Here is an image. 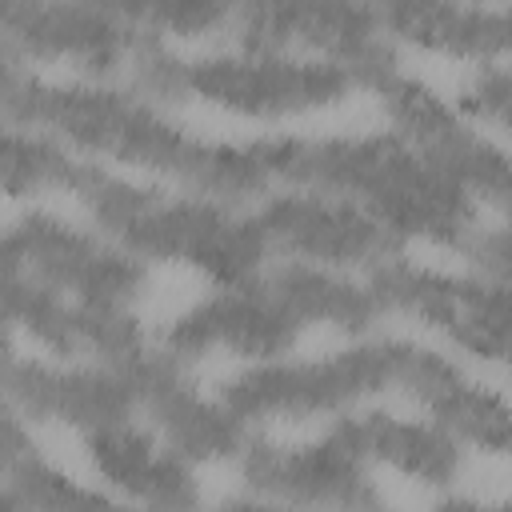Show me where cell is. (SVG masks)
<instances>
[{
  "mask_svg": "<svg viewBox=\"0 0 512 512\" xmlns=\"http://www.w3.org/2000/svg\"><path fill=\"white\" fill-rule=\"evenodd\" d=\"M72 196L84 204L92 224L136 260L188 264L220 288L252 284L272 248L256 216L236 212L228 200L204 192H164L124 180L100 164L80 160Z\"/></svg>",
  "mask_w": 512,
  "mask_h": 512,
  "instance_id": "3957f363",
  "label": "cell"
},
{
  "mask_svg": "<svg viewBox=\"0 0 512 512\" xmlns=\"http://www.w3.org/2000/svg\"><path fill=\"white\" fill-rule=\"evenodd\" d=\"M32 448H36V444H32V436H28V428H24V416H16V412L0 400V476H4L16 460H24Z\"/></svg>",
  "mask_w": 512,
  "mask_h": 512,
  "instance_id": "4316f807",
  "label": "cell"
},
{
  "mask_svg": "<svg viewBox=\"0 0 512 512\" xmlns=\"http://www.w3.org/2000/svg\"><path fill=\"white\" fill-rule=\"evenodd\" d=\"M8 356H12V340H8V324L0 320V368H4Z\"/></svg>",
  "mask_w": 512,
  "mask_h": 512,
  "instance_id": "f1b7e54d",
  "label": "cell"
},
{
  "mask_svg": "<svg viewBox=\"0 0 512 512\" xmlns=\"http://www.w3.org/2000/svg\"><path fill=\"white\" fill-rule=\"evenodd\" d=\"M392 388L412 396L432 424H440L448 436L460 444L484 452V456H504L512 444V420L508 404L500 392L468 380L456 360H448L436 348L396 340V376Z\"/></svg>",
  "mask_w": 512,
  "mask_h": 512,
  "instance_id": "e0dca14e",
  "label": "cell"
},
{
  "mask_svg": "<svg viewBox=\"0 0 512 512\" xmlns=\"http://www.w3.org/2000/svg\"><path fill=\"white\" fill-rule=\"evenodd\" d=\"M84 448L92 472L120 500H136L148 508H192L200 500L192 464L132 420L84 432Z\"/></svg>",
  "mask_w": 512,
  "mask_h": 512,
  "instance_id": "ac0fdd59",
  "label": "cell"
},
{
  "mask_svg": "<svg viewBox=\"0 0 512 512\" xmlns=\"http://www.w3.org/2000/svg\"><path fill=\"white\" fill-rule=\"evenodd\" d=\"M396 376V340H368L316 360H252L236 372L220 400L244 420H316L352 412L360 400L388 392Z\"/></svg>",
  "mask_w": 512,
  "mask_h": 512,
  "instance_id": "5b68a950",
  "label": "cell"
},
{
  "mask_svg": "<svg viewBox=\"0 0 512 512\" xmlns=\"http://www.w3.org/2000/svg\"><path fill=\"white\" fill-rule=\"evenodd\" d=\"M20 68H24V56H20V52H12L8 44H0V92L12 84V76H16Z\"/></svg>",
  "mask_w": 512,
  "mask_h": 512,
  "instance_id": "83f0119b",
  "label": "cell"
},
{
  "mask_svg": "<svg viewBox=\"0 0 512 512\" xmlns=\"http://www.w3.org/2000/svg\"><path fill=\"white\" fill-rule=\"evenodd\" d=\"M480 4H500V0H480Z\"/></svg>",
  "mask_w": 512,
  "mask_h": 512,
  "instance_id": "1f68e13d",
  "label": "cell"
},
{
  "mask_svg": "<svg viewBox=\"0 0 512 512\" xmlns=\"http://www.w3.org/2000/svg\"><path fill=\"white\" fill-rule=\"evenodd\" d=\"M296 336H300V324L252 280L188 304L164 328V352H172L180 364L212 352L272 360V356H284L296 344Z\"/></svg>",
  "mask_w": 512,
  "mask_h": 512,
  "instance_id": "2e32d148",
  "label": "cell"
},
{
  "mask_svg": "<svg viewBox=\"0 0 512 512\" xmlns=\"http://www.w3.org/2000/svg\"><path fill=\"white\" fill-rule=\"evenodd\" d=\"M256 284L304 328V324H324L336 332H368L380 320V304L372 300L368 284H356L340 276V268L328 264H308V260H288L272 268L268 276L260 272Z\"/></svg>",
  "mask_w": 512,
  "mask_h": 512,
  "instance_id": "44dd1931",
  "label": "cell"
},
{
  "mask_svg": "<svg viewBox=\"0 0 512 512\" xmlns=\"http://www.w3.org/2000/svg\"><path fill=\"white\" fill-rule=\"evenodd\" d=\"M252 216L264 228L268 244H280L284 252H292L296 260H308V264L372 268V264L404 252V244L380 220H372L364 208L324 196V192H304V188L264 192L260 208Z\"/></svg>",
  "mask_w": 512,
  "mask_h": 512,
  "instance_id": "7c38bea8",
  "label": "cell"
},
{
  "mask_svg": "<svg viewBox=\"0 0 512 512\" xmlns=\"http://www.w3.org/2000/svg\"><path fill=\"white\" fill-rule=\"evenodd\" d=\"M0 400L40 424H64L76 432H92L136 412L132 384L112 364H44L8 356L0 368Z\"/></svg>",
  "mask_w": 512,
  "mask_h": 512,
  "instance_id": "9a60e30c",
  "label": "cell"
},
{
  "mask_svg": "<svg viewBox=\"0 0 512 512\" xmlns=\"http://www.w3.org/2000/svg\"><path fill=\"white\" fill-rule=\"evenodd\" d=\"M4 236L36 280L72 300L132 304L148 284L144 260L112 244L104 232H88L52 212H24Z\"/></svg>",
  "mask_w": 512,
  "mask_h": 512,
  "instance_id": "30bf717a",
  "label": "cell"
},
{
  "mask_svg": "<svg viewBox=\"0 0 512 512\" xmlns=\"http://www.w3.org/2000/svg\"><path fill=\"white\" fill-rule=\"evenodd\" d=\"M228 16H236L244 48L316 52V60L340 64L356 88H372L400 64L364 0H240Z\"/></svg>",
  "mask_w": 512,
  "mask_h": 512,
  "instance_id": "ba28073f",
  "label": "cell"
},
{
  "mask_svg": "<svg viewBox=\"0 0 512 512\" xmlns=\"http://www.w3.org/2000/svg\"><path fill=\"white\" fill-rule=\"evenodd\" d=\"M368 92L380 96L396 136L416 148L436 172L460 184L476 204H488L496 212L508 208V156L472 120H464L460 108H452L424 80L408 76L400 64L388 68Z\"/></svg>",
  "mask_w": 512,
  "mask_h": 512,
  "instance_id": "9c48e42d",
  "label": "cell"
},
{
  "mask_svg": "<svg viewBox=\"0 0 512 512\" xmlns=\"http://www.w3.org/2000/svg\"><path fill=\"white\" fill-rule=\"evenodd\" d=\"M508 100H512V76L504 60L476 64V76L460 88V116L476 128H504L508 124Z\"/></svg>",
  "mask_w": 512,
  "mask_h": 512,
  "instance_id": "d4e9b609",
  "label": "cell"
},
{
  "mask_svg": "<svg viewBox=\"0 0 512 512\" xmlns=\"http://www.w3.org/2000/svg\"><path fill=\"white\" fill-rule=\"evenodd\" d=\"M120 372L132 384L136 408L148 412V420L160 428V436L172 452H180L188 464L236 460V452L248 440L244 420L224 400L204 396L184 376V368L172 352L144 348L132 360H124Z\"/></svg>",
  "mask_w": 512,
  "mask_h": 512,
  "instance_id": "4fadbf2b",
  "label": "cell"
},
{
  "mask_svg": "<svg viewBox=\"0 0 512 512\" xmlns=\"http://www.w3.org/2000/svg\"><path fill=\"white\" fill-rule=\"evenodd\" d=\"M332 432L364 460L384 464L396 476L424 484V488H452L464 468V448L432 420H408L396 412H340Z\"/></svg>",
  "mask_w": 512,
  "mask_h": 512,
  "instance_id": "ffe728a7",
  "label": "cell"
},
{
  "mask_svg": "<svg viewBox=\"0 0 512 512\" xmlns=\"http://www.w3.org/2000/svg\"><path fill=\"white\" fill-rule=\"evenodd\" d=\"M80 160L52 136L0 120V192L4 196H40L72 192Z\"/></svg>",
  "mask_w": 512,
  "mask_h": 512,
  "instance_id": "7402d4cb",
  "label": "cell"
},
{
  "mask_svg": "<svg viewBox=\"0 0 512 512\" xmlns=\"http://www.w3.org/2000/svg\"><path fill=\"white\" fill-rule=\"evenodd\" d=\"M368 292L380 304V312L408 316L484 364H504L508 356V284L504 280H488L480 272L472 276L440 272L396 252L368 268Z\"/></svg>",
  "mask_w": 512,
  "mask_h": 512,
  "instance_id": "8992f818",
  "label": "cell"
},
{
  "mask_svg": "<svg viewBox=\"0 0 512 512\" xmlns=\"http://www.w3.org/2000/svg\"><path fill=\"white\" fill-rule=\"evenodd\" d=\"M0 508H16V504H12V496H8V488H4V484H0Z\"/></svg>",
  "mask_w": 512,
  "mask_h": 512,
  "instance_id": "f546056e",
  "label": "cell"
},
{
  "mask_svg": "<svg viewBox=\"0 0 512 512\" xmlns=\"http://www.w3.org/2000/svg\"><path fill=\"white\" fill-rule=\"evenodd\" d=\"M224 4H228V12H232V4H240V0H224Z\"/></svg>",
  "mask_w": 512,
  "mask_h": 512,
  "instance_id": "4dcf8cb0",
  "label": "cell"
},
{
  "mask_svg": "<svg viewBox=\"0 0 512 512\" xmlns=\"http://www.w3.org/2000/svg\"><path fill=\"white\" fill-rule=\"evenodd\" d=\"M0 120L20 128H40L64 148L92 160H112L152 176H168L188 192L216 200L264 196L268 180L248 144L204 140L164 116L160 100L140 88L88 84V80H44L16 72L0 92Z\"/></svg>",
  "mask_w": 512,
  "mask_h": 512,
  "instance_id": "6da1fadb",
  "label": "cell"
},
{
  "mask_svg": "<svg viewBox=\"0 0 512 512\" xmlns=\"http://www.w3.org/2000/svg\"><path fill=\"white\" fill-rule=\"evenodd\" d=\"M268 188H304L348 200L380 220L400 244L424 240L464 252L480 228V204L436 172L396 132L360 136H268L248 144Z\"/></svg>",
  "mask_w": 512,
  "mask_h": 512,
  "instance_id": "7a4b0ae2",
  "label": "cell"
},
{
  "mask_svg": "<svg viewBox=\"0 0 512 512\" xmlns=\"http://www.w3.org/2000/svg\"><path fill=\"white\" fill-rule=\"evenodd\" d=\"M0 484L8 488V496H12L16 508H100V504H112L108 492L88 488V484H80L76 476L60 472V468H56L52 460H44L36 448H32L24 460H16V464L0 476Z\"/></svg>",
  "mask_w": 512,
  "mask_h": 512,
  "instance_id": "cb8c5ba5",
  "label": "cell"
},
{
  "mask_svg": "<svg viewBox=\"0 0 512 512\" xmlns=\"http://www.w3.org/2000/svg\"><path fill=\"white\" fill-rule=\"evenodd\" d=\"M388 40L412 48L492 64L508 56V16L500 4L480 0H364Z\"/></svg>",
  "mask_w": 512,
  "mask_h": 512,
  "instance_id": "d6986e66",
  "label": "cell"
},
{
  "mask_svg": "<svg viewBox=\"0 0 512 512\" xmlns=\"http://www.w3.org/2000/svg\"><path fill=\"white\" fill-rule=\"evenodd\" d=\"M0 320L20 324L40 348L60 360H96L120 368L148 348V336L128 304L72 300L36 280L12 240L0 232Z\"/></svg>",
  "mask_w": 512,
  "mask_h": 512,
  "instance_id": "52a82bcc",
  "label": "cell"
},
{
  "mask_svg": "<svg viewBox=\"0 0 512 512\" xmlns=\"http://www.w3.org/2000/svg\"><path fill=\"white\" fill-rule=\"evenodd\" d=\"M144 32H132L84 0H0V44L24 60L72 64L92 76L128 72Z\"/></svg>",
  "mask_w": 512,
  "mask_h": 512,
  "instance_id": "5bb4252c",
  "label": "cell"
},
{
  "mask_svg": "<svg viewBox=\"0 0 512 512\" xmlns=\"http://www.w3.org/2000/svg\"><path fill=\"white\" fill-rule=\"evenodd\" d=\"M88 8L104 12L108 20L132 28V32H148V36H208L228 20V4L224 0H84Z\"/></svg>",
  "mask_w": 512,
  "mask_h": 512,
  "instance_id": "603a6c76",
  "label": "cell"
},
{
  "mask_svg": "<svg viewBox=\"0 0 512 512\" xmlns=\"http://www.w3.org/2000/svg\"><path fill=\"white\" fill-rule=\"evenodd\" d=\"M128 76L152 100H204L240 120H292L324 112L348 100L356 88V80L328 60L260 48L184 60L148 32L132 56Z\"/></svg>",
  "mask_w": 512,
  "mask_h": 512,
  "instance_id": "277c9868",
  "label": "cell"
},
{
  "mask_svg": "<svg viewBox=\"0 0 512 512\" xmlns=\"http://www.w3.org/2000/svg\"><path fill=\"white\" fill-rule=\"evenodd\" d=\"M244 488L268 504H304V508H376L380 492L368 476V464L336 436L308 444H272L244 440L236 452Z\"/></svg>",
  "mask_w": 512,
  "mask_h": 512,
  "instance_id": "8fae6325",
  "label": "cell"
},
{
  "mask_svg": "<svg viewBox=\"0 0 512 512\" xmlns=\"http://www.w3.org/2000/svg\"><path fill=\"white\" fill-rule=\"evenodd\" d=\"M460 256H468V264H472L480 276H488V280H504V284H508L512 248H508V228H504V224H480V228L472 232V240L464 244Z\"/></svg>",
  "mask_w": 512,
  "mask_h": 512,
  "instance_id": "484cf974",
  "label": "cell"
}]
</instances>
